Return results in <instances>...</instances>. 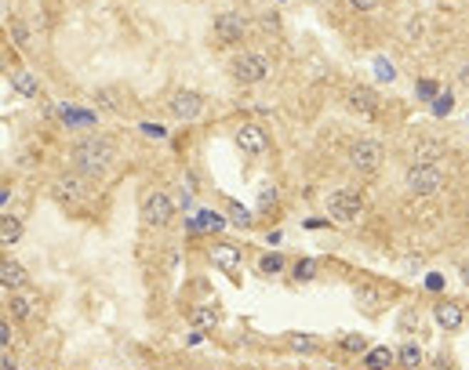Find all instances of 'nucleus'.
Instances as JSON below:
<instances>
[{"label": "nucleus", "mask_w": 469, "mask_h": 370, "mask_svg": "<svg viewBox=\"0 0 469 370\" xmlns=\"http://www.w3.org/2000/svg\"><path fill=\"white\" fill-rule=\"evenodd\" d=\"M338 345H342L346 352H368V338H364V334H346Z\"/></svg>", "instance_id": "21"}, {"label": "nucleus", "mask_w": 469, "mask_h": 370, "mask_svg": "<svg viewBox=\"0 0 469 370\" xmlns=\"http://www.w3.org/2000/svg\"><path fill=\"white\" fill-rule=\"evenodd\" d=\"M237 145L248 153V156H266L269 153V138L258 123H241L237 128Z\"/></svg>", "instance_id": "8"}, {"label": "nucleus", "mask_w": 469, "mask_h": 370, "mask_svg": "<svg viewBox=\"0 0 469 370\" xmlns=\"http://www.w3.org/2000/svg\"><path fill=\"white\" fill-rule=\"evenodd\" d=\"M211 262L222 269V272H237L241 269V251L233 243H215L211 247Z\"/></svg>", "instance_id": "11"}, {"label": "nucleus", "mask_w": 469, "mask_h": 370, "mask_svg": "<svg viewBox=\"0 0 469 370\" xmlns=\"http://www.w3.org/2000/svg\"><path fill=\"white\" fill-rule=\"evenodd\" d=\"M433 316H437V323L444 327V331H458V327H462V309L455 302H437Z\"/></svg>", "instance_id": "14"}, {"label": "nucleus", "mask_w": 469, "mask_h": 370, "mask_svg": "<svg viewBox=\"0 0 469 370\" xmlns=\"http://www.w3.org/2000/svg\"><path fill=\"white\" fill-rule=\"evenodd\" d=\"M168 106H171V113L178 116V120H197L201 116V109H204V98L197 95V91H175L171 98H168Z\"/></svg>", "instance_id": "9"}, {"label": "nucleus", "mask_w": 469, "mask_h": 370, "mask_svg": "<svg viewBox=\"0 0 469 370\" xmlns=\"http://www.w3.org/2000/svg\"><path fill=\"white\" fill-rule=\"evenodd\" d=\"M288 345L298 349V352H313V349H317V338H309V334H288Z\"/></svg>", "instance_id": "22"}, {"label": "nucleus", "mask_w": 469, "mask_h": 370, "mask_svg": "<svg viewBox=\"0 0 469 370\" xmlns=\"http://www.w3.org/2000/svg\"><path fill=\"white\" fill-rule=\"evenodd\" d=\"M55 192H59L62 203H73V207H81V203H84V192H88V178H84L81 171H76V175H62L59 185H55Z\"/></svg>", "instance_id": "10"}, {"label": "nucleus", "mask_w": 469, "mask_h": 370, "mask_svg": "<svg viewBox=\"0 0 469 370\" xmlns=\"http://www.w3.org/2000/svg\"><path fill=\"white\" fill-rule=\"evenodd\" d=\"M397 363H404V366H418V363H422V349L411 345V341L400 345V349H397Z\"/></svg>", "instance_id": "18"}, {"label": "nucleus", "mask_w": 469, "mask_h": 370, "mask_svg": "<svg viewBox=\"0 0 469 370\" xmlns=\"http://www.w3.org/2000/svg\"><path fill=\"white\" fill-rule=\"evenodd\" d=\"M418 91H422V95H437V84H429V80H422V84H418Z\"/></svg>", "instance_id": "29"}, {"label": "nucleus", "mask_w": 469, "mask_h": 370, "mask_svg": "<svg viewBox=\"0 0 469 370\" xmlns=\"http://www.w3.org/2000/svg\"><path fill=\"white\" fill-rule=\"evenodd\" d=\"M0 283H4L8 291H11V287H22V283H26L22 265H19V262H4V265H0Z\"/></svg>", "instance_id": "16"}, {"label": "nucleus", "mask_w": 469, "mask_h": 370, "mask_svg": "<svg viewBox=\"0 0 469 370\" xmlns=\"http://www.w3.org/2000/svg\"><path fill=\"white\" fill-rule=\"evenodd\" d=\"M215 319H218L215 309H193V316H189L193 327H215Z\"/></svg>", "instance_id": "20"}, {"label": "nucleus", "mask_w": 469, "mask_h": 370, "mask_svg": "<svg viewBox=\"0 0 469 370\" xmlns=\"http://www.w3.org/2000/svg\"><path fill=\"white\" fill-rule=\"evenodd\" d=\"M349 168L357 175H375L382 168V145L371 142V138H360L349 145Z\"/></svg>", "instance_id": "5"}, {"label": "nucleus", "mask_w": 469, "mask_h": 370, "mask_svg": "<svg viewBox=\"0 0 469 370\" xmlns=\"http://www.w3.org/2000/svg\"><path fill=\"white\" fill-rule=\"evenodd\" d=\"M11 316L15 319H29L33 316V302L22 298V294H11Z\"/></svg>", "instance_id": "19"}, {"label": "nucleus", "mask_w": 469, "mask_h": 370, "mask_svg": "<svg viewBox=\"0 0 469 370\" xmlns=\"http://www.w3.org/2000/svg\"><path fill=\"white\" fill-rule=\"evenodd\" d=\"M462 80H465V84H469V66H465V69H462Z\"/></svg>", "instance_id": "30"}, {"label": "nucleus", "mask_w": 469, "mask_h": 370, "mask_svg": "<svg viewBox=\"0 0 469 370\" xmlns=\"http://www.w3.org/2000/svg\"><path fill=\"white\" fill-rule=\"evenodd\" d=\"M244 33H248V22H244V15H237V11H222V15L215 19V26H211V36H215L218 48L237 44V40H244Z\"/></svg>", "instance_id": "6"}, {"label": "nucleus", "mask_w": 469, "mask_h": 370, "mask_svg": "<svg viewBox=\"0 0 469 370\" xmlns=\"http://www.w3.org/2000/svg\"><path fill=\"white\" fill-rule=\"evenodd\" d=\"M349 106H353L357 113H364V116H375L378 113V95L371 88H353L349 91Z\"/></svg>", "instance_id": "13"}, {"label": "nucleus", "mask_w": 469, "mask_h": 370, "mask_svg": "<svg viewBox=\"0 0 469 370\" xmlns=\"http://www.w3.org/2000/svg\"><path fill=\"white\" fill-rule=\"evenodd\" d=\"M393 359H397V352H389L385 345H378V349H368L364 366L368 370H389V366H393Z\"/></svg>", "instance_id": "15"}, {"label": "nucleus", "mask_w": 469, "mask_h": 370, "mask_svg": "<svg viewBox=\"0 0 469 370\" xmlns=\"http://www.w3.org/2000/svg\"><path fill=\"white\" fill-rule=\"evenodd\" d=\"M69 156H73V168L84 178H102L113 168L116 153H113V142H106V138H84L69 149Z\"/></svg>", "instance_id": "1"}, {"label": "nucleus", "mask_w": 469, "mask_h": 370, "mask_svg": "<svg viewBox=\"0 0 469 370\" xmlns=\"http://www.w3.org/2000/svg\"><path fill=\"white\" fill-rule=\"evenodd\" d=\"M258 269H262V276H277V272L284 269V262H281V255H266V258L258 262Z\"/></svg>", "instance_id": "23"}, {"label": "nucleus", "mask_w": 469, "mask_h": 370, "mask_svg": "<svg viewBox=\"0 0 469 370\" xmlns=\"http://www.w3.org/2000/svg\"><path fill=\"white\" fill-rule=\"evenodd\" d=\"M349 8H357V11H375L378 0H349Z\"/></svg>", "instance_id": "26"}, {"label": "nucleus", "mask_w": 469, "mask_h": 370, "mask_svg": "<svg viewBox=\"0 0 469 370\" xmlns=\"http://www.w3.org/2000/svg\"><path fill=\"white\" fill-rule=\"evenodd\" d=\"M415 323H422V316H418L415 309H408V312L400 316V327H415Z\"/></svg>", "instance_id": "27"}, {"label": "nucleus", "mask_w": 469, "mask_h": 370, "mask_svg": "<svg viewBox=\"0 0 469 370\" xmlns=\"http://www.w3.org/2000/svg\"><path fill=\"white\" fill-rule=\"evenodd\" d=\"M171 215H175V203H171L168 192H149V196L142 200V222H146V225L164 229V225L171 222Z\"/></svg>", "instance_id": "7"}, {"label": "nucleus", "mask_w": 469, "mask_h": 370, "mask_svg": "<svg viewBox=\"0 0 469 370\" xmlns=\"http://www.w3.org/2000/svg\"><path fill=\"white\" fill-rule=\"evenodd\" d=\"M22 236V222L15 215H4V222H0V243H15Z\"/></svg>", "instance_id": "17"}, {"label": "nucleus", "mask_w": 469, "mask_h": 370, "mask_svg": "<svg viewBox=\"0 0 469 370\" xmlns=\"http://www.w3.org/2000/svg\"><path fill=\"white\" fill-rule=\"evenodd\" d=\"M0 345H4V349L11 345V323H8V319L0 323Z\"/></svg>", "instance_id": "28"}, {"label": "nucleus", "mask_w": 469, "mask_h": 370, "mask_svg": "<svg viewBox=\"0 0 469 370\" xmlns=\"http://www.w3.org/2000/svg\"><path fill=\"white\" fill-rule=\"evenodd\" d=\"M437 153H440L437 145H418V149H415V156H418V163H429V160H437Z\"/></svg>", "instance_id": "25"}, {"label": "nucleus", "mask_w": 469, "mask_h": 370, "mask_svg": "<svg viewBox=\"0 0 469 370\" xmlns=\"http://www.w3.org/2000/svg\"><path fill=\"white\" fill-rule=\"evenodd\" d=\"M229 73H233V80H241V84H258V80L269 76V62L258 51H244L229 62Z\"/></svg>", "instance_id": "2"}, {"label": "nucleus", "mask_w": 469, "mask_h": 370, "mask_svg": "<svg viewBox=\"0 0 469 370\" xmlns=\"http://www.w3.org/2000/svg\"><path fill=\"white\" fill-rule=\"evenodd\" d=\"M328 215L335 222H357L364 215V196L353 192V189H338L328 196Z\"/></svg>", "instance_id": "3"}, {"label": "nucleus", "mask_w": 469, "mask_h": 370, "mask_svg": "<svg viewBox=\"0 0 469 370\" xmlns=\"http://www.w3.org/2000/svg\"><path fill=\"white\" fill-rule=\"evenodd\" d=\"M317 4H335V0H317Z\"/></svg>", "instance_id": "31"}, {"label": "nucleus", "mask_w": 469, "mask_h": 370, "mask_svg": "<svg viewBox=\"0 0 469 370\" xmlns=\"http://www.w3.org/2000/svg\"><path fill=\"white\" fill-rule=\"evenodd\" d=\"M404 185H408L411 196H433L444 185V175H440V168H433V163H415V168L408 171V178H404Z\"/></svg>", "instance_id": "4"}, {"label": "nucleus", "mask_w": 469, "mask_h": 370, "mask_svg": "<svg viewBox=\"0 0 469 370\" xmlns=\"http://www.w3.org/2000/svg\"><path fill=\"white\" fill-rule=\"evenodd\" d=\"M313 276H317V265L313 262H298L295 265V279H313Z\"/></svg>", "instance_id": "24"}, {"label": "nucleus", "mask_w": 469, "mask_h": 370, "mask_svg": "<svg viewBox=\"0 0 469 370\" xmlns=\"http://www.w3.org/2000/svg\"><path fill=\"white\" fill-rule=\"evenodd\" d=\"M11 88H15L22 98H41V80H36L29 69H15V73H11Z\"/></svg>", "instance_id": "12"}]
</instances>
